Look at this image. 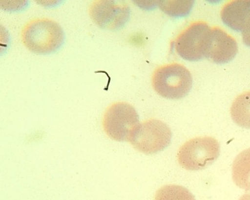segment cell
Returning a JSON list of instances; mask_svg holds the SVG:
<instances>
[{
  "label": "cell",
  "instance_id": "obj_1",
  "mask_svg": "<svg viewBox=\"0 0 250 200\" xmlns=\"http://www.w3.org/2000/svg\"><path fill=\"white\" fill-rule=\"evenodd\" d=\"M21 41L25 48L35 54H52L63 44L64 32L54 20L38 18L30 20L21 32Z\"/></svg>",
  "mask_w": 250,
  "mask_h": 200
},
{
  "label": "cell",
  "instance_id": "obj_2",
  "mask_svg": "<svg viewBox=\"0 0 250 200\" xmlns=\"http://www.w3.org/2000/svg\"><path fill=\"white\" fill-rule=\"evenodd\" d=\"M152 86L157 94L169 100H180L190 92L193 79L190 72L180 63L159 67L152 76Z\"/></svg>",
  "mask_w": 250,
  "mask_h": 200
},
{
  "label": "cell",
  "instance_id": "obj_3",
  "mask_svg": "<svg viewBox=\"0 0 250 200\" xmlns=\"http://www.w3.org/2000/svg\"><path fill=\"white\" fill-rule=\"evenodd\" d=\"M220 154L218 140L209 136L197 137L186 141L179 148L177 160L179 165L186 170L199 171L212 164Z\"/></svg>",
  "mask_w": 250,
  "mask_h": 200
},
{
  "label": "cell",
  "instance_id": "obj_4",
  "mask_svg": "<svg viewBox=\"0 0 250 200\" xmlns=\"http://www.w3.org/2000/svg\"><path fill=\"white\" fill-rule=\"evenodd\" d=\"M171 136L168 125L160 120L151 119L137 125L129 142L138 152L154 154L165 150L170 144Z\"/></svg>",
  "mask_w": 250,
  "mask_h": 200
},
{
  "label": "cell",
  "instance_id": "obj_5",
  "mask_svg": "<svg viewBox=\"0 0 250 200\" xmlns=\"http://www.w3.org/2000/svg\"><path fill=\"white\" fill-rule=\"evenodd\" d=\"M211 30L205 21L191 23L179 34L173 42L177 54L189 61H197L206 58Z\"/></svg>",
  "mask_w": 250,
  "mask_h": 200
},
{
  "label": "cell",
  "instance_id": "obj_6",
  "mask_svg": "<svg viewBox=\"0 0 250 200\" xmlns=\"http://www.w3.org/2000/svg\"><path fill=\"white\" fill-rule=\"evenodd\" d=\"M140 123L136 109L126 102L109 105L104 114V132L117 141H129L133 130Z\"/></svg>",
  "mask_w": 250,
  "mask_h": 200
},
{
  "label": "cell",
  "instance_id": "obj_7",
  "mask_svg": "<svg viewBox=\"0 0 250 200\" xmlns=\"http://www.w3.org/2000/svg\"><path fill=\"white\" fill-rule=\"evenodd\" d=\"M129 13L128 5L121 1L98 0L89 7L91 19L104 30H119L128 21Z\"/></svg>",
  "mask_w": 250,
  "mask_h": 200
},
{
  "label": "cell",
  "instance_id": "obj_8",
  "mask_svg": "<svg viewBox=\"0 0 250 200\" xmlns=\"http://www.w3.org/2000/svg\"><path fill=\"white\" fill-rule=\"evenodd\" d=\"M238 52V42L234 38L219 27L211 28L206 58L218 64H224L234 59Z\"/></svg>",
  "mask_w": 250,
  "mask_h": 200
},
{
  "label": "cell",
  "instance_id": "obj_9",
  "mask_svg": "<svg viewBox=\"0 0 250 200\" xmlns=\"http://www.w3.org/2000/svg\"><path fill=\"white\" fill-rule=\"evenodd\" d=\"M222 21L237 32L250 31V0H233L222 7L220 13Z\"/></svg>",
  "mask_w": 250,
  "mask_h": 200
},
{
  "label": "cell",
  "instance_id": "obj_10",
  "mask_svg": "<svg viewBox=\"0 0 250 200\" xmlns=\"http://www.w3.org/2000/svg\"><path fill=\"white\" fill-rule=\"evenodd\" d=\"M231 173L235 184L250 192V148L242 151L235 157Z\"/></svg>",
  "mask_w": 250,
  "mask_h": 200
},
{
  "label": "cell",
  "instance_id": "obj_11",
  "mask_svg": "<svg viewBox=\"0 0 250 200\" xmlns=\"http://www.w3.org/2000/svg\"><path fill=\"white\" fill-rule=\"evenodd\" d=\"M231 117L239 126L250 129V91L242 93L233 100Z\"/></svg>",
  "mask_w": 250,
  "mask_h": 200
},
{
  "label": "cell",
  "instance_id": "obj_12",
  "mask_svg": "<svg viewBox=\"0 0 250 200\" xmlns=\"http://www.w3.org/2000/svg\"><path fill=\"white\" fill-rule=\"evenodd\" d=\"M154 200H196L194 196L185 187L180 185H166L155 194Z\"/></svg>",
  "mask_w": 250,
  "mask_h": 200
},
{
  "label": "cell",
  "instance_id": "obj_13",
  "mask_svg": "<svg viewBox=\"0 0 250 200\" xmlns=\"http://www.w3.org/2000/svg\"><path fill=\"white\" fill-rule=\"evenodd\" d=\"M160 8L171 17L178 18L187 16L192 9L194 1L189 0H164L159 1Z\"/></svg>",
  "mask_w": 250,
  "mask_h": 200
},
{
  "label": "cell",
  "instance_id": "obj_14",
  "mask_svg": "<svg viewBox=\"0 0 250 200\" xmlns=\"http://www.w3.org/2000/svg\"><path fill=\"white\" fill-rule=\"evenodd\" d=\"M242 39L244 44L248 47H250V32L242 34Z\"/></svg>",
  "mask_w": 250,
  "mask_h": 200
},
{
  "label": "cell",
  "instance_id": "obj_15",
  "mask_svg": "<svg viewBox=\"0 0 250 200\" xmlns=\"http://www.w3.org/2000/svg\"><path fill=\"white\" fill-rule=\"evenodd\" d=\"M239 200H250V193H246L244 195L241 196Z\"/></svg>",
  "mask_w": 250,
  "mask_h": 200
}]
</instances>
